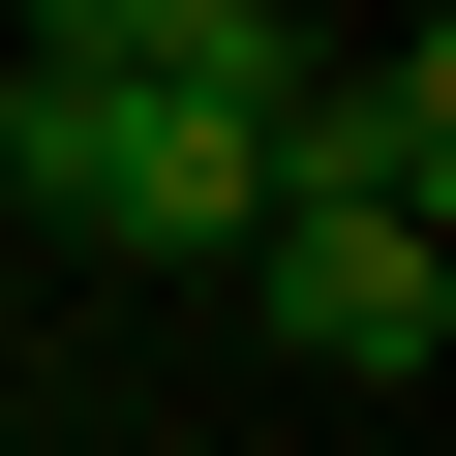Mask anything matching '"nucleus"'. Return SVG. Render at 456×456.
Returning <instances> with one entry per match:
<instances>
[{"mask_svg":"<svg viewBox=\"0 0 456 456\" xmlns=\"http://www.w3.org/2000/svg\"><path fill=\"white\" fill-rule=\"evenodd\" d=\"M0 61H152V0H0Z\"/></svg>","mask_w":456,"mask_h":456,"instance_id":"nucleus-4","label":"nucleus"},{"mask_svg":"<svg viewBox=\"0 0 456 456\" xmlns=\"http://www.w3.org/2000/svg\"><path fill=\"white\" fill-rule=\"evenodd\" d=\"M244 305L305 365H426L456 335V244H426V213H244Z\"/></svg>","mask_w":456,"mask_h":456,"instance_id":"nucleus-3","label":"nucleus"},{"mask_svg":"<svg viewBox=\"0 0 456 456\" xmlns=\"http://www.w3.org/2000/svg\"><path fill=\"white\" fill-rule=\"evenodd\" d=\"M274 213H426V244H456V31H395V61H305V122H274Z\"/></svg>","mask_w":456,"mask_h":456,"instance_id":"nucleus-2","label":"nucleus"},{"mask_svg":"<svg viewBox=\"0 0 456 456\" xmlns=\"http://www.w3.org/2000/svg\"><path fill=\"white\" fill-rule=\"evenodd\" d=\"M0 183H31L61 244H122V274H244V213H274L244 122H183V92H122V61H0Z\"/></svg>","mask_w":456,"mask_h":456,"instance_id":"nucleus-1","label":"nucleus"}]
</instances>
